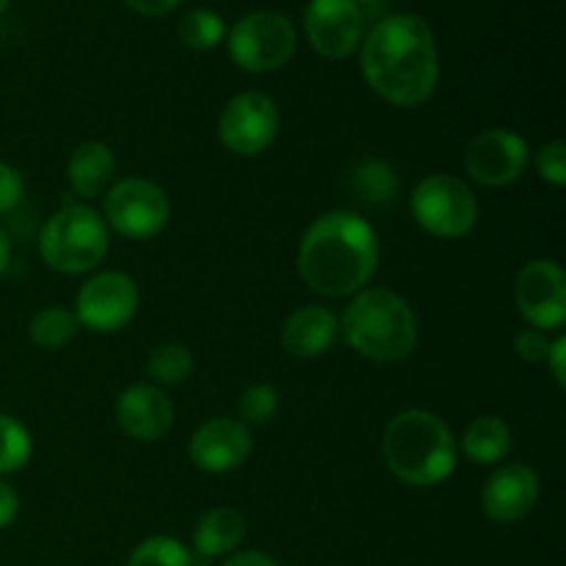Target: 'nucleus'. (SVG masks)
Segmentation results:
<instances>
[{
    "instance_id": "1",
    "label": "nucleus",
    "mask_w": 566,
    "mask_h": 566,
    "mask_svg": "<svg viewBox=\"0 0 566 566\" xmlns=\"http://www.w3.org/2000/svg\"><path fill=\"white\" fill-rule=\"evenodd\" d=\"M359 66L385 103L418 108L440 81V50L429 22L415 14H390L363 36Z\"/></svg>"
},
{
    "instance_id": "2",
    "label": "nucleus",
    "mask_w": 566,
    "mask_h": 566,
    "mask_svg": "<svg viewBox=\"0 0 566 566\" xmlns=\"http://www.w3.org/2000/svg\"><path fill=\"white\" fill-rule=\"evenodd\" d=\"M298 276L326 298L365 291L379 265V238L363 216L329 210L318 216L298 243Z\"/></svg>"
},
{
    "instance_id": "3",
    "label": "nucleus",
    "mask_w": 566,
    "mask_h": 566,
    "mask_svg": "<svg viewBox=\"0 0 566 566\" xmlns=\"http://www.w3.org/2000/svg\"><path fill=\"white\" fill-rule=\"evenodd\" d=\"M385 464L401 484L437 486L457 468V437L446 420L426 409H403L387 423L381 437Z\"/></svg>"
},
{
    "instance_id": "4",
    "label": "nucleus",
    "mask_w": 566,
    "mask_h": 566,
    "mask_svg": "<svg viewBox=\"0 0 566 566\" xmlns=\"http://www.w3.org/2000/svg\"><path fill=\"white\" fill-rule=\"evenodd\" d=\"M346 343L370 363H401L418 348L420 326L412 304L387 287L354 293L340 318Z\"/></svg>"
},
{
    "instance_id": "5",
    "label": "nucleus",
    "mask_w": 566,
    "mask_h": 566,
    "mask_svg": "<svg viewBox=\"0 0 566 566\" xmlns=\"http://www.w3.org/2000/svg\"><path fill=\"white\" fill-rule=\"evenodd\" d=\"M39 254L59 274H88L108 254V224L88 205H64L44 221Z\"/></svg>"
},
{
    "instance_id": "6",
    "label": "nucleus",
    "mask_w": 566,
    "mask_h": 566,
    "mask_svg": "<svg viewBox=\"0 0 566 566\" xmlns=\"http://www.w3.org/2000/svg\"><path fill=\"white\" fill-rule=\"evenodd\" d=\"M412 219L429 235L457 241L479 224V199L464 180L453 175H429L415 186Z\"/></svg>"
},
{
    "instance_id": "7",
    "label": "nucleus",
    "mask_w": 566,
    "mask_h": 566,
    "mask_svg": "<svg viewBox=\"0 0 566 566\" xmlns=\"http://www.w3.org/2000/svg\"><path fill=\"white\" fill-rule=\"evenodd\" d=\"M227 50L243 72H274L296 53V28L280 11H252L230 28Z\"/></svg>"
},
{
    "instance_id": "8",
    "label": "nucleus",
    "mask_w": 566,
    "mask_h": 566,
    "mask_svg": "<svg viewBox=\"0 0 566 566\" xmlns=\"http://www.w3.org/2000/svg\"><path fill=\"white\" fill-rule=\"evenodd\" d=\"M103 221L130 241L160 235L171 219V202L164 188L144 177L116 180L103 197Z\"/></svg>"
},
{
    "instance_id": "9",
    "label": "nucleus",
    "mask_w": 566,
    "mask_h": 566,
    "mask_svg": "<svg viewBox=\"0 0 566 566\" xmlns=\"http://www.w3.org/2000/svg\"><path fill=\"white\" fill-rule=\"evenodd\" d=\"M280 133V108L263 92H241L219 116V142L241 158L263 155Z\"/></svg>"
},
{
    "instance_id": "10",
    "label": "nucleus",
    "mask_w": 566,
    "mask_h": 566,
    "mask_svg": "<svg viewBox=\"0 0 566 566\" xmlns=\"http://www.w3.org/2000/svg\"><path fill=\"white\" fill-rule=\"evenodd\" d=\"M142 293L136 280L125 271H103L83 282L75 296L77 324L92 332H119L136 315Z\"/></svg>"
},
{
    "instance_id": "11",
    "label": "nucleus",
    "mask_w": 566,
    "mask_h": 566,
    "mask_svg": "<svg viewBox=\"0 0 566 566\" xmlns=\"http://www.w3.org/2000/svg\"><path fill=\"white\" fill-rule=\"evenodd\" d=\"M514 304L528 326L562 329L566 321V274L556 260H531L514 280Z\"/></svg>"
},
{
    "instance_id": "12",
    "label": "nucleus",
    "mask_w": 566,
    "mask_h": 566,
    "mask_svg": "<svg viewBox=\"0 0 566 566\" xmlns=\"http://www.w3.org/2000/svg\"><path fill=\"white\" fill-rule=\"evenodd\" d=\"M528 160V142L506 127H490L479 133L464 149V171L470 180L484 188L512 186L523 177Z\"/></svg>"
},
{
    "instance_id": "13",
    "label": "nucleus",
    "mask_w": 566,
    "mask_h": 566,
    "mask_svg": "<svg viewBox=\"0 0 566 566\" xmlns=\"http://www.w3.org/2000/svg\"><path fill=\"white\" fill-rule=\"evenodd\" d=\"M304 31L315 53L340 61L363 44L365 14L354 0H310L304 11Z\"/></svg>"
},
{
    "instance_id": "14",
    "label": "nucleus",
    "mask_w": 566,
    "mask_h": 566,
    "mask_svg": "<svg viewBox=\"0 0 566 566\" xmlns=\"http://www.w3.org/2000/svg\"><path fill=\"white\" fill-rule=\"evenodd\" d=\"M252 453V431L238 418H210L199 426L188 442V459L202 473H230Z\"/></svg>"
},
{
    "instance_id": "15",
    "label": "nucleus",
    "mask_w": 566,
    "mask_h": 566,
    "mask_svg": "<svg viewBox=\"0 0 566 566\" xmlns=\"http://www.w3.org/2000/svg\"><path fill=\"white\" fill-rule=\"evenodd\" d=\"M539 501V475L523 462L501 464L481 490V509L497 525L520 523Z\"/></svg>"
},
{
    "instance_id": "16",
    "label": "nucleus",
    "mask_w": 566,
    "mask_h": 566,
    "mask_svg": "<svg viewBox=\"0 0 566 566\" xmlns=\"http://www.w3.org/2000/svg\"><path fill=\"white\" fill-rule=\"evenodd\" d=\"M116 423L133 440L155 442L175 423V403L160 387L138 381L116 398Z\"/></svg>"
},
{
    "instance_id": "17",
    "label": "nucleus",
    "mask_w": 566,
    "mask_h": 566,
    "mask_svg": "<svg viewBox=\"0 0 566 566\" xmlns=\"http://www.w3.org/2000/svg\"><path fill=\"white\" fill-rule=\"evenodd\" d=\"M337 335H340V321L335 318V313L321 304H307L287 315L280 340L291 357L315 359L335 346Z\"/></svg>"
},
{
    "instance_id": "18",
    "label": "nucleus",
    "mask_w": 566,
    "mask_h": 566,
    "mask_svg": "<svg viewBox=\"0 0 566 566\" xmlns=\"http://www.w3.org/2000/svg\"><path fill=\"white\" fill-rule=\"evenodd\" d=\"M66 180L75 197L99 199L116 182V158L108 144L86 142L70 155Z\"/></svg>"
},
{
    "instance_id": "19",
    "label": "nucleus",
    "mask_w": 566,
    "mask_h": 566,
    "mask_svg": "<svg viewBox=\"0 0 566 566\" xmlns=\"http://www.w3.org/2000/svg\"><path fill=\"white\" fill-rule=\"evenodd\" d=\"M247 536V520L238 509L216 506L202 514L193 528V551L205 558L230 556Z\"/></svg>"
},
{
    "instance_id": "20",
    "label": "nucleus",
    "mask_w": 566,
    "mask_h": 566,
    "mask_svg": "<svg viewBox=\"0 0 566 566\" xmlns=\"http://www.w3.org/2000/svg\"><path fill=\"white\" fill-rule=\"evenodd\" d=\"M512 429L497 415H481L464 429L462 434V453L473 464H501L512 451Z\"/></svg>"
},
{
    "instance_id": "21",
    "label": "nucleus",
    "mask_w": 566,
    "mask_h": 566,
    "mask_svg": "<svg viewBox=\"0 0 566 566\" xmlns=\"http://www.w3.org/2000/svg\"><path fill=\"white\" fill-rule=\"evenodd\" d=\"M77 329H81V324H77V318L72 310L44 307L31 318L28 335H31V340L36 343L39 348H48V352H53V348L70 346V343L75 340Z\"/></svg>"
},
{
    "instance_id": "22",
    "label": "nucleus",
    "mask_w": 566,
    "mask_h": 566,
    "mask_svg": "<svg viewBox=\"0 0 566 566\" xmlns=\"http://www.w3.org/2000/svg\"><path fill=\"white\" fill-rule=\"evenodd\" d=\"M193 374V354L182 343H164L155 346L147 357V376L160 387L182 385Z\"/></svg>"
},
{
    "instance_id": "23",
    "label": "nucleus",
    "mask_w": 566,
    "mask_h": 566,
    "mask_svg": "<svg viewBox=\"0 0 566 566\" xmlns=\"http://www.w3.org/2000/svg\"><path fill=\"white\" fill-rule=\"evenodd\" d=\"M352 188L359 199H365L370 205L390 202L398 193V175L385 160H363L352 171Z\"/></svg>"
},
{
    "instance_id": "24",
    "label": "nucleus",
    "mask_w": 566,
    "mask_h": 566,
    "mask_svg": "<svg viewBox=\"0 0 566 566\" xmlns=\"http://www.w3.org/2000/svg\"><path fill=\"white\" fill-rule=\"evenodd\" d=\"M177 33H180V42L191 50H213L216 44L224 42L227 28L224 20H221L216 11L208 9H191L180 17V25H177Z\"/></svg>"
},
{
    "instance_id": "25",
    "label": "nucleus",
    "mask_w": 566,
    "mask_h": 566,
    "mask_svg": "<svg viewBox=\"0 0 566 566\" xmlns=\"http://www.w3.org/2000/svg\"><path fill=\"white\" fill-rule=\"evenodd\" d=\"M33 453L31 434L25 426L11 415L0 412V479L11 473H20Z\"/></svg>"
},
{
    "instance_id": "26",
    "label": "nucleus",
    "mask_w": 566,
    "mask_h": 566,
    "mask_svg": "<svg viewBox=\"0 0 566 566\" xmlns=\"http://www.w3.org/2000/svg\"><path fill=\"white\" fill-rule=\"evenodd\" d=\"M127 566H191V553L175 536H149L138 542Z\"/></svg>"
},
{
    "instance_id": "27",
    "label": "nucleus",
    "mask_w": 566,
    "mask_h": 566,
    "mask_svg": "<svg viewBox=\"0 0 566 566\" xmlns=\"http://www.w3.org/2000/svg\"><path fill=\"white\" fill-rule=\"evenodd\" d=\"M276 409H280V392H276L274 385H265V381L249 385L238 398V420L243 426L269 423Z\"/></svg>"
},
{
    "instance_id": "28",
    "label": "nucleus",
    "mask_w": 566,
    "mask_h": 566,
    "mask_svg": "<svg viewBox=\"0 0 566 566\" xmlns=\"http://www.w3.org/2000/svg\"><path fill=\"white\" fill-rule=\"evenodd\" d=\"M536 171L545 182L562 188L566 186V144L551 142L536 153Z\"/></svg>"
},
{
    "instance_id": "29",
    "label": "nucleus",
    "mask_w": 566,
    "mask_h": 566,
    "mask_svg": "<svg viewBox=\"0 0 566 566\" xmlns=\"http://www.w3.org/2000/svg\"><path fill=\"white\" fill-rule=\"evenodd\" d=\"M547 348H551V337H547V332L534 329V326L520 329L517 335H514V352H517V357L525 359V363H545Z\"/></svg>"
},
{
    "instance_id": "30",
    "label": "nucleus",
    "mask_w": 566,
    "mask_h": 566,
    "mask_svg": "<svg viewBox=\"0 0 566 566\" xmlns=\"http://www.w3.org/2000/svg\"><path fill=\"white\" fill-rule=\"evenodd\" d=\"M22 193H25V182H22V175L14 169V166L3 164L0 160V213H9L20 205Z\"/></svg>"
},
{
    "instance_id": "31",
    "label": "nucleus",
    "mask_w": 566,
    "mask_h": 566,
    "mask_svg": "<svg viewBox=\"0 0 566 566\" xmlns=\"http://www.w3.org/2000/svg\"><path fill=\"white\" fill-rule=\"evenodd\" d=\"M547 368H551L553 379H556L558 387H566V337L558 335L556 340H551V348H547L545 357Z\"/></svg>"
},
{
    "instance_id": "32",
    "label": "nucleus",
    "mask_w": 566,
    "mask_h": 566,
    "mask_svg": "<svg viewBox=\"0 0 566 566\" xmlns=\"http://www.w3.org/2000/svg\"><path fill=\"white\" fill-rule=\"evenodd\" d=\"M20 512V495L6 479H0V528H9Z\"/></svg>"
},
{
    "instance_id": "33",
    "label": "nucleus",
    "mask_w": 566,
    "mask_h": 566,
    "mask_svg": "<svg viewBox=\"0 0 566 566\" xmlns=\"http://www.w3.org/2000/svg\"><path fill=\"white\" fill-rule=\"evenodd\" d=\"M125 3L130 6L133 11H138V14L164 17L169 14V11H175L180 0H125Z\"/></svg>"
},
{
    "instance_id": "34",
    "label": "nucleus",
    "mask_w": 566,
    "mask_h": 566,
    "mask_svg": "<svg viewBox=\"0 0 566 566\" xmlns=\"http://www.w3.org/2000/svg\"><path fill=\"white\" fill-rule=\"evenodd\" d=\"M221 566H280V564L260 551H241V553H230L227 562Z\"/></svg>"
},
{
    "instance_id": "35",
    "label": "nucleus",
    "mask_w": 566,
    "mask_h": 566,
    "mask_svg": "<svg viewBox=\"0 0 566 566\" xmlns=\"http://www.w3.org/2000/svg\"><path fill=\"white\" fill-rule=\"evenodd\" d=\"M9 260H11V241L3 230H0V276L6 274L9 269Z\"/></svg>"
},
{
    "instance_id": "36",
    "label": "nucleus",
    "mask_w": 566,
    "mask_h": 566,
    "mask_svg": "<svg viewBox=\"0 0 566 566\" xmlns=\"http://www.w3.org/2000/svg\"><path fill=\"white\" fill-rule=\"evenodd\" d=\"M354 3H357V9L363 14H374V11H379L385 6V0H354Z\"/></svg>"
},
{
    "instance_id": "37",
    "label": "nucleus",
    "mask_w": 566,
    "mask_h": 566,
    "mask_svg": "<svg viewBox=\"0 0 566 566\" xmlns=\"http://www.w3.org/2000/svg\"><path fill=\"white\" fill-rule=\"evenodd\" d=\"M6 9H9V0H0V14H3Z\"/></svg>"
}]
</instances>
